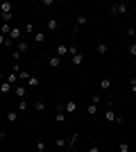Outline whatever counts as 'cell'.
I'll use <instances>...</instances> for the list:
<instances>
[{
  "label": "cell",
  "mask_w": 136,
  "mask_h": 152,
  "mask_svg": "<svg viewBox=\"0 0 136 152\" xmlns=\"http://www.w3.org/2000/svg\"><path fill=\"white\" fill-rule=\"evenodd\" d=\"M34 152H48V145H45V141H39V143H36V148H34Z\"/></svg>",
  "instance_id": "obj_18"
},
{
  "label": "cell",
  "mask_w": 136,
  "mask_h": 152,
  "mask_svg": "<svg viewBox=\"0 0 136 152\" xmlns=\"http://www.w3.org/2000/svg\"><path fill=\"white\" fill-rule=\"evenodd\" d=\"M7 39H9L12 43H18V41H23V27H16V25H14Z\"/></svg>",
  "instance_id": "obj_1"
},
{
  "label": "cell",
  "mask_w": 136,
  "mask_h": 152,
  "mask_svg": "<svg viewBox=\"0 0 136 152\" xmlns=\"http://www.w3.org/2000/svg\"><path fill=\"white\" fill-rule=\"evenodd\" d=\"M20 57H23V55H20L18 50H14V52H12V59H14V64H18V59H20Z\"/></svg>",
  "instance_id": "obj_27"
},
{
  "label": "cell",
  "mask_w": 136,
  "mask_h": 152,
  "mask_svg": "<svg viewBox=\"0 0 136 152\" xmlns=\"http://www.w3.org/2000/svg\"><path fill=\"white\" fill-rule=\"evenodd\" d=\"M77 45H71V48H68V55H71V57H73V55H77Z\"/></svg>",
  "instance_id": "obj_30"
},
{
  "label": "cell",
  "mask_w": 136,
  "mask_h": 152,
  "mask_svg": "<svg viewBox=\"0 0 136 152\" xmlns=\"http://www.w3.org/2000/svg\"><path fill=\"white\" fill-rule=\"evenodd\" d=\"M5 118H7V123H16V121H18V111H9Z\"/></svg>",
  "instance_id": "obj_16"
},
{
  "label": "cell",
  "mask_w": 136,
  "mask_h": 152,
  "mask_svg": "<svg viewBox=\"0 0 136 152\" xmlns=\"http://www.w3.org/2000/svg\"><path fill=\"white\" fill-rule=\"evenodd\" d=\"M7 43V37H2V34H0V45H5Z\"/></svg>",
  "instance_id": "obj_37"
},
{
  "label": "cell",
  "mask_w": 136,
  "mask_h": 152,
  "mask_svg": "<svg viewBox=\"0 0 136 152\" xmlns=\"http://www.w3.org/2000/svg\"><path fill=\"white\" fill-rule=\"evenodd\" d=\"M55 121H57V123H66V111H64V104H61V107H59L57 116H55Z\"/></svg>",
  "instance_id": "obj_10"
},
{
  "label": "cell",
  "mask_w": 136,
  "mask_h": 152,
  "mask_svg": "<svg viewBox=\"0 0 136 152\" xmlns=\"http://www.w3.org/2000/svg\"><path fill=\"white\" fill-rule=\"evenodd\" d=\"M95 50H97V55H107L109 45H107V43H97V48H95Z\"/></svg>",
  "instance_id": "obj_19"
},
{
  "label": "cell",
  "mask_w": 136,
  "mask_h": 152,
  "mask_svg": "<svg viewBox=\"0 0 136 152\" xmlns=\"http://www.w3.org/2000/svg\"><path fill=\"white\" fill-rule=\"evenodd\" d=\"M86 152H102V150H100V145H91Z\"/></svg>",
  "instance_id": "obj_35"
},
{
  "label": "cell",
  "mask_w": 136,
  "mask_h": 152,
  "mask_svg": "<svg viewBox=\"0 0 136 152\" xmlns=\"http://www.w3.org/2000/svg\"><path fill=\"white\" fill-rule=\"evenodd\" d=\"M118 150H120V152H129V143H127V141H123V143L118 145Z\"/></svg>",
  "instance_id": "obj_26"
},
{
  "label": "cell",
  "mask_w": 136,
  "mask_h": 152,
  "mask_svg": "<svg viewBox=\"0 0 136 152\" xmlns=\"http://www.w3.org/2000/svg\"><path fill=\"white\" fill-rule=\"evenodd\" d=\"M129 57H136V43L129 45Z\"/></svg>",
  "instance_id": "obj_33"
},
{
  "label": "cell",
  "mask_w": 136,
  "mask_h": 152,
  "mask_svg": "<svg viewBox=\"0 0 136 152\" xmlns=\"http://www.w3.org/2000/svg\"><path fill=\"white\" fill-rule=\"evenodd\" d=\"M55 55H57L59 59L66 57V55H68V45H66V43H59V45H57V52H55Z\"/></svg>",
  "instance_id": "obj_6"
},
{
  "label": "cell",
  "mask_w": 136,
  "mask_h": 152,
  "mask_svg": "<svg viewBox=\"0 0 136 152\" xmlns=\"http://www.w3.org/2000/svg\"><path fill=\"white\" fill-rule=\"evenodd\" d=\"M116 118H118V114L116 111H113V109H107V111H104V121H109V123H116Z\"/></svg>",
  "instance_id": "obj_4"
},
{
  "label": "cell",
  "mask_w": 136,
  "mask_h": 152,
  "mask_svg": "<svg viewBox=\"0 0 136 152\" xmlns=\"http://www.w3.org/2000/svg\"><path fill=\"white\" fill-rule=\"evenodd\" d=\"M64 111H66V116L75 114V111H77V102H75V100H68V102L64 104Z\"/></svg>",
  "instance_id": "obj_3"
},
{
  "label": "cell",
  "mask_w": 136,
  "mask_h": 152,
  "mask_svg": "<svg viewBox=\"0 0 136 152\" xmlns=\"http://www.w3.org/2000/svg\"><path fill=\"white\" fill-rule=\"evenodd\" d=\"M75 141H77V134H73L71 139H68V148H73V145H75Z\"/></svg>",
  "instance_id": "obj_31"
},
{
  "label": "cell",
  "mask_w": 136,
  "mask_h": 152,
  "mask_svg": "<svg viewBox=\"0 0 136 152\" xmlns=\"http://www.w3.org/2000/svg\"><path fill=\"white\" fill-rule=\"evenodd\" d=\"M57 27H59L57 18H50V20H48V30H50V32H55V30H57Z\"/></svg>",
  "instance_id": "obj_20"
},
{
  "label": "cell",
  "mask_w": 136,
  "mask_h": 152,
  "mask_svg": "<svg viewBox=\"0 0 136 152\" xmlns=\"http://www.w3.org/2000/svg\"><path fill=\"white\" fill-rule=\"evenodd\" d=\"M82 25H86V16L84 14H77L75 16V27H82Z\"/></svg>",
  "instance_id": "obj_12"
},
{
  "label": "cell",
  "mask_w": 136,
  "mask_h": 152,
  "mask_svg": "<svg viewBox=\"0 0 136 152\" xmlns=\"http://www.w3.org/2000/svg\"><path fill=\"white\" fill-rule=\"evenodd\" d=\"M100 102H102V95H100V93H93V95H91V104H100Z\"/></svg>",
  "instance_id": "obj_22"
},
{
  "label": "cell",
  "mask_w": 136,
  "mask_h": 152,
  "mask_svg": "<svg viewBox=\"0 0 136 152\" xmlns=\"http://www.w3.org/2000/svg\"><path fill=\"white\" fill-rule=\"evenodd\" d=\"M18 111H27V100H20L18 102Z\"/></svg>",
  "instance_id": "obj_28"
},
{
  "label": "cell",
  "mask_w": 136,
  "mask_h": 152,
  "mask_svg": "<svg viewBox=\"0 0 136 152\" xmlns=\"http://www.w3.org/2000/svg\"><path fill=\"white\" fill-rule=\"evenodd\" d=\"M48 59H50V66H52V68H59V66H61V59H59L57 55H50Z\"/></svg>",
  "instance_id": "obj_13"
},
{
  "label": "cell",
  "mask_w": 136,
  "mask_h": 152,
  "mask_svg": "<svg viewBox=\"0 0 136 152\" xmlns=\"http://www.w3.org/2000/svg\"><path fill=\"white\" fill-rule=\"evenodd\" d=\"M86 114H89V116H95L97 114V104H89V107H86Z\"/></svg>",
  "instance_id": "obj_25"
},
{
  "label": "cell",
  "mask_w": 136,
  "mask_h": 152,
  "mask_svg": "<svg viewBox=\"0 0 136 152\" xmlns=\"http://www.w3.org/2000/svg\"><path fill=\"white\" fill-rule=\"evenodd\" d=\"M134 80H136V77H134Z\"/></svg>",
  "instance_id": "obj_40"
},
{
  "label": "cell",
  "mask_w": 136,
  "mask_h": 152,
  "mask_svg": "<svg viewBox=\"0 0 136 152\" xmlns=\"http://www.w3.org/2000/svg\"><path fill=\"white\" fill-rule=\"evenodd\" d=\"M34 43H45V32H36L34 34Z\"/></svg>",
  "instance_id": "obj_15"
},
{
  "label": "cell",
  "mask_w": 136,
  "mask_h": 152,
  "mask_svg": "<svg viewBox=\"0 0 136 152\" xmlns=\"http://www.w3.org/2000/svg\"><path fill=\"white\" fill-rule=\"evenodd\" d=\"M100 89H102V91L111 89V80H100Z\"/></svg>",
  "instance_id": "obj_24"
},
{
  "label": "cell",
  "mask_w": 136,
  "mask_h": 152,
  "mask_svg": "<svg viewBox=\"0 0 136 152\" xmlns=\"http://www.w3.org/2000/svg\"><path fill=\"white\" fill-rule=\"evenodd\" d=\"M0 14H14V5L12 2H0Z\"/></svg>",
  "instance_id": "obj_7"
},
{
  "label": "cell",
  "mask_w": 136,
  "mask_h": 152,
  "mask_svg": "<svg viewBox=\"0 0 136 152\" xmlns=\"http://www.w3.org/2000/svg\"><path fill=\"white\" fill-rule=\"evenodd\" d=\"M134 34H136V27H134Z\"/></svg>",
  "instance_id": "obj_39"
},
{
  "label": "cell",
  "mask_w": 136,
  "mask_h": 152,
  "mask_svg": "<svg viewBox=\"0 0 136 152\" xmlns=\"http://www.w3.org/2000/svg\"><path fill=\"white\" fill-rule=\"evenodd\" d=\"M32 32H34L32 25H25V27H23V34H32Z\"/></svg>",
  "instance_id": "obj_32"
},
{
  "label": "cell",
  "mask_w": 136,
  "mask_h": 152,
  "mask_svg": "<svg viewBox=\"0 0 136 152\" xmlns=\"http://www.w3.org/2000/svg\"><path fill=\"white\" fill-rule=\"evenodd\" d=\"M109 12L111 14H127V5L125 2H113V5H109Z\"/></svg>",
  "instance_id": "obj_2"
},
{
  "label": "cell",
  "mask_w": 136,
  "mask_h": 152,
  "mask_svg": "<svg viewBox=\"0 0 136 152\" xmlns=\"http://www.w3.org/2000/svg\"><path fill=\"white\" fill-rule=\"evenodd\" d=\"M5 139V129H2V127H0V141Z\"/></svg>",
  "instance_id": "obj_38"
},
{
  "label": "cell",
  "mask_w": 136,
  "mask_h": 152,
  "mask_svg": "<svg viewBox=\"0 0 136 152\" xmlns=\"http://www.w3.org/2000/svg\"><path fill=\"white\" fill-rule=\"evenodd\" d=\"M34 109L36 111H45V100H36L34 102Z\"/></svg>",
  "instance_id": "obj_21"
},
{
  "label": "cell",
  "mask_w": 136,
  "mask_h": 152,
  "mask_svg": "<svg viewBox=\"0 0 136 152\" xmlns=\"http://www.w3.org/2000/svg\"><path fill=\"white\" fill-rule=\"evenodd\" d=\"M82 61H84V55H82V52H77V55H73V57H71L73 66H82Z\"/></svg>",
  "instance_id": "obj_8"
},
{
  "label": "cell",
  "mask_w": 136,
  "mask_h": 152,
  "mask_svg": "<svg viewBox=\"0 0 136 152\" xmlns=\"http://www.w3.org/2000/svg\"><path fill=\"white\" fill-rule=\"evenodd\" d=\"M16 50H18L20 55H25V52L30 50V43H27L25 39H23V41H18V43H16Z\"/></svg>",
  "instance_id": "obj_5"
},
{
  "label": "cell",
  "mask_w": 136,
  "mask_h": 152,
  "mask_svg": "<svg viewBox=\"0 0 136 152\" xmlns=\"http://www.w3.org/2000/svg\"><path fill=\"white\" fill-rule=\"evenodd\" d=\"M27 89H36V86H39V80H36V77H32V75H30V80H27Z\"/></svg>",
  "instance_id": "obj_14"
},
{
  "label": "cell",
  "mask_w": 136,
  "mask_h": 152,
  "mask_svg": "<svg viewBox=\"0 0 136 152\" xmlns=\"http://www.w3.org/2000/svg\"><path fill=\"white\" fill-rule=\"evenodd\" d=\"M9 91H12V84H9V82H0V93H9Z\"/></svg>",
  "instance_id": "obj_17"
},
{
  "label": "cell",
  "mask_w": 136,
  "mask_h": 152,
  "mask_svg": "<svg viewBox=\"0 0 136 152\" xmlns=\"http://www.w3.org/2000/svg\"><path fill=\"white\" fill-rule=\"evenodd\" d=\"M55 145H57V148H66V145H68V141H66L64 136H59V139L55 141Z\"/></svg>",
  "instance_id": "obj_23"
},
{
  "label": "cell",
  "mask_w": 136,
  "mask_h": 152,
  "mask_svg": "<svg viewBox=\"0 0 136 152\" xmlns=\"http://www.w3.org/2000/svg\"><path fill=\"white\" fill-rule=\"evenodd\" d=\"M129 89H132V93H136V80H132V84H129Z\"/></svg>",
  "instance_id": "obj_36"
},
{
  "label": "cell",
  "mask_w": 136,
  "mask_h": 152,
  "mask_svg": "<svg viewBox=\"0 0 136 152\" xmlns=\"http://www.w3.org/2000/svg\"><path fill=\"white\" fill-rule=\"evenodd\" d=\"M18 80H20V77L16 75V73H9V75L5 77V82H9V84H12V86H16V82H18Z\"/></svg>",
  "instance_id": "obj_11"
},
{
  "label": "cell",
  "mask_w": 136,
  "mask_h": 152,
  "mask_svg": "<svg viewBox=\"0 0 136 152\" xmlns=\"http://www.w3.org/2000/svg\"><path fill=\"white\" fill-rule=\"evenodd\" d=\"M20 70H23V68H20V64H14V68H12V73H16V75H18Z\"/></svg>",
  "instance_id": "obj_34"
},
{
  "label": "cell",
  "mask_w": 136,
  "mask_h": 152,
  "mask_svg": "<svg viewBox=\"0 0 136 152\" xmlns=\"http://www.w3.org/2000/svg\"><path fill=\"white\" fill-rule=\"evenodd\" d=\"M18 77H20V80H25V82H27V80H30V73H27V70H20V73H18Z\"/></svg>",
  "instance_id": "obj_29"
},
{
  "label": "cell",
  "mask_w": 136,
  "mask_h": 152,
  "mask_svg": "<svg viewBox=\"0 0 136 152\" xmlns=\"http://www.w3.org/2000/svg\"><path fill=\"white\" fill-rule=\"evenodd\" d=\"M14 93H16V98H25V93H27V86H14Z\"/></svg>",
  "instance_id": "obj_9"
}]
</instances>
